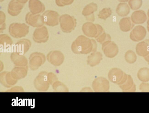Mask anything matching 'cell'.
Wrapping results in <instances>:
<instances>
[{
  "instance_id": "6da1fadb",
  "label": "cell",
  "mask_w": 149,
  "mask_h": 113,
  "mask_svg": "<svg viewBox=\"0 0 149 113\" xmlns=\"http://www.w3.org/2000/svg\"><path fill=\"white\" fill-rule=\"evenodd\" d=\"M97 45L96 41L83 35L78 36L71 45L72 51L76 54H86L96 51Z\"/></svg>"
},
{
  "instance_id": "7a4b0ae2",
  "label": "cell",
  "mask_w": 149,
  "mask_h": 113,
  "mask_svg": "<svg viewBox=\"0 0 149 113\" xmlns=\"http://www.w3.org/2000/svg\"><path fill=\"white\" fill-rule=\"evenodd\" d=\"M29 26L24 23H13L10 25L8 31L10 35L15 38L25 37L29 32Z\"/></svg>"
},
{
  "instance_id": "3957f363",
  "label": "cell",
  "mask_w": 149,
  "mask_h": 113,
  "mask_svg": "<svg viewBox=\"0 0 149 113\" xmlns=\"http://www.w3.org/2000/svg\"><path fill=\"white\" fill-rule=\"evenodd\" d=\"M59 22L62 31L69 33L73 30L76 26V20L74 17L68 14H64L59 17Z\"/></svg>"
},
{
  "instance_id": "277c9868",
  "label": "cell",
  "mask_w": 149,
  "mask_h": 113,
  "mask_svg": "<svg viewBox=\"0 0 149 113\" xmlns=\"http://www.w3.org/2000/svg\"><path fill=\"white\" fill-rule=\"evenodd\" d=\"M82 30L85 35L91 37H98L104 31L102 27L97 24H93L90 22L84 24L82 27Z\"/></svg>"
},
{
  "instance_id": "5b68a950",
  "label": "cell",
  "mask_w": 149,
  "mask_h": 113,
  "mask_svg": "<svg viewBox=\"0 0 149 113\" xmlns=\"http://www.w3.org/2000/svg\"><path fill=\"white\" fill-rule=\"evenodd\" d=\"M42 15L46 25L53 27L58 24L60 15L56 11L48 10L45 11Z\"/></svg>"
},
{
  "instance_id": "8992f818",
  "label": "cell",
  "mask_w": 149,
  "mask_h": 113,
  "mask_svg": "<svg viewBox=\"0 0 149 113\" xmlns=\"http://www.w3.org/2000/svg\"><path fill=\"white\" fill-rule=\"evenodd\" d=\"M49 38L48 31L45 26L37 28L33 33V40L37 43H45L48 41Z\"/></svg>"
},
{
  "instance_id": "52a82bcc",
  "label": "cell",
  "mask_w": 149,
  "mask_h": 113,
  "mask_svg": "<svg viewBox=\"0 0 149 113\" xmlns=\"http://www.w3.org/2000/svg\"><path fill=\"white\" fill-rule=\"evenodd\" d=\"M25 20L27 24L33 27H40L45 24L42 15L40 14H33L31 12L26 14Z\"/></svg>"
},
{
  "instance_id": "ba28073f",
  "label": "cell",
  "mask_w": 149,
  "mask_h": 113,
  "mask_svg": "<svg viewBox=\"0 0 149 113\" xmlns=\"http://www.w3.org/2000/svg\"><path fill=\"white\" fill-rule=\"evenodd\" d=\"M109 81L105 78L99 77L95 78L92 84V88L96 92H106L109 89Z\"/></svg>"
},
{
  "instance_id": "9c48e42d",
  "label": "cell",
  "mask_w": 149,
  "mask_h": 113,
  "mask_svg": "<svg viewBox=\"0 0 149 113\" xmlns=\"http://www.w3.org/2000/svg\"><path fill=\"white\" fill-rule=\"evenodd\" d=\"M127 74L120 69L114 68L111 69L109 71L108 77L112 82L119 85Z\"/></svg>"
},
{
  "instance_id": "30bf717a",
  "label": "cell",
  "mask_w": 149,
  "mask_h": 113,
  "mask_svg": "<svg viewBox=\"0 0 149 113\" xmlns=\"http://www.w3.org/2000/svg\"><path fill=\"white\" fill-rule=\"evenodd\" d=\"M102 49L105 56L109 58L114 57L118 51L116 45L110 40L106 41L103 43Z\"/></svg>"
},
{
  "instance_id": "8fae6325",
  "label": "cell",
  "mask_w": 149,
  "mask_h": 113,
  "mask_svg": "<svg viewBox=\"0 0 149 113\" xmlns=\"http://www.w3.org/2000/svg\"><path fill=\"white\" fill-rule=\"evenodd\" d=\"M24 5L16 0H12L8 6V13L12 16H17L20 13Z\"/></svg>"
},
{
  "instance_id": "7c38bea8",
  "label": "cell",
  "mask_w": 149,
  "mask_h": 113,
  "mask_svg": "<svg viewBox=\"0 0 149 113\" xmlns=\"http://www.w3.org/2000/svg\"><path fill=\"white\" fill-rule=\"evenodd\" d=\"M31 41L25 38L19 40L15 44L17 53L19 54H24L29 49L31 46Z\"/></svg>"
},
{
  "instance_id": "4fadbf2b",
  "label": "cell",
  "mask_w": 149,
  "mask_h": 113,
  "mask_svg": "<svg viewBox=\"0 0 149 113\" xmlns=\"http://www.w3.org/2000/svg\"><path fill=\"white\" fill-rule=\"evenodd\" d=\"M29 7L30 12L34 15L42 13L45 9L43 4L39 0H30Z\"/></svg>"
},
{
  "instance_id": "5bb4252c",
  "label": "cell",
  "mask_w": 149,
  "mask_h": 113,
  "mask_svg": "<svg viewBox=\"0 0 149 113\" xmlns=\"http://www.w3.org/2000/svg\"><path fill=\"white\" fill-rule=\"evenodd\" d=\"M119 85L124 92H134L136 91L135 85L134 83L132 78L129 75H128L127 78L125 81Z\"/></svg>"
},
{
  "instance_id": "9a60e30c",
  "label": "cell",
  "mask_w": 149,
  "mask_h": 113,
  "mask_svg": "<svg viewBox=\"0 0 149 113\" xmlns=\"http://www.w3.org/2000/svg\"><path fill=\"white\" fill-rule=\"evenodd\" d=\"M102 54L99 52H94L88 56L87 64L90 66L94 67L99 64L102 59Z\"/></svg>"
},
{
  "instance_id": "2e32d148",
  "label": "cell",
  "mask_w": 149,
  "mask_h": 113,
  "mask_svg": "<svg viewBox=\"0 0 149 113\" xmlns=\"http://www.w3.org/2000/svg\"><path fill=\"white\" fill-rule=\"evenodd\" d=\"M47 58L50 60H54L58 64H61L64 60L63 54L58 51H52L47 55Z\"/></svg>"
},
{
  "instance_id": "e0dca14e",
  "label": "cell",
  "mask_w": 149,
  "mask_h": 113,
  "mask_svg": "<svg viewBox=\"0 0 149 113\" xmlns=\"http://www.w3.org/2000/svg\"><path fill=\"white\" fill-rule=\"evenodd\" d=\"M137 76L142 82H148L149 81V69L146 67L141 68L138 72Z\"/></svg>"
},
{
  "instance_id": "ac0fdd59",
  "label": "cell",
  "mask_w": 149,
  "mask_h": 113,
  "mask_svg": "<svg viewBox=\"0 0 149 113\" xmlns=\"http://www.w3.org/2000/svg\"><path fill=\"white\" fill-rule=\"evenodd\" d=\"M13 43L11 38L8 35L2 34L0 35V44L1 46L6 48L11 46Z\"/></svg>"
},
{
  "instance_id": "d6986e66",
  "label": "cell",
  "mask_w": 149,
  "mask_h": 113,
  "mask_svg": "<svg viewBox=\"0 0 149 113\" xmlns=\"http://www.w3.org/2000/svg\"><path fill=\"white\" fill-rule=\"evenodd\" d=\"M97 10V7L95 5H89L86 6L82 11V14L86 16L87 20L90 16L92 19L94 20V17L93 13Z\"/></svg>"
},
{
  "instance_id": "ffe728a7",
  "label": "cell",
  "mask_w": 149,
  "mask_h": 113,
  "mask_svg": "<svg viewBox=\"0 0 149 113\" xmlns=\"http://www.w3.org/2000/svg\"><path fill=\"white\" fill-rule=\"evenodd\" d=\"M112 14V11L110 8H105L99 12L98 16L99 18L105 20Z\"/></svg>"
},
{
  "instance_id": "44dd1931",
  "label": "cell",
  "mask_w": 149,
  "mask_h": 113,
  "mask_svg": "<svg viewBox=\"0 0 149 113\" xmlns=\"http://www.w3.org/2000/svg\"><path fill=\"white\" fill-rule=\"evenodd\" d=\"M97 41L101 44H102L104 42L111 40V37L108 34L106 33L104 31L98 37L96 38Z\"/></svg>"
},
{
  "instance_id": "7402d4cb",
  "label": "cell",
  "mask_w": 149,
  "mask_h": 113,
  "mask_svg": "<svg viewBox=\"0 0 149 113\" xmlns=\"http://www.w3.org/2000/svg\"><path fill=\"white\" fill-rule=\"evenodd\" d=\"M6 19V15L2 11L0 12V32H2L6 29V24L5 21Z\"/></svg>"
},
{
  "instance_id": "603a6c76",
  "label": "cell",
  "mask_w": 149,
  "mask_h": 113,
  "mask_svg": "<svg viewBox=\"0 0 149 113\" xmlns=\"http://www.w3.org/2000/svg\"><path fill=\"white\" fill-rule=\"evenodd\" d=\"M139 88L142 92H149V84L142 82L140 84Z\"/></svg>"
},
{
  "instance_id": "cb8c5ba5",
  "label": "cell",
  "mask_w": 149,
  "mask_h": 113,
  "mask_svg": "<svg viewBox=\"0 0 149 113\" xmlns=\"http://www.w3.org/2000/svg\"><path fill=\"white\" fill-rule=\"evenodd\" d=\"M19 3L24 4L26 3L28 0H16Z\"/></svg>"
},
{
  "instance_id": "d4e9b609",
  "label": "cell",
  "mask_w": 149,
  "mask_h": 113,
  "mask_svg": "<svg viewBox=\"0 0 149 113\" xmlns=\"http://www.w3.org/2000/svg\"><path fill=\"white\" fill-rule=\"evenodd\" d=\"M148 64L149 65V62H148Z\"/></svg>"
}]
</instances>
